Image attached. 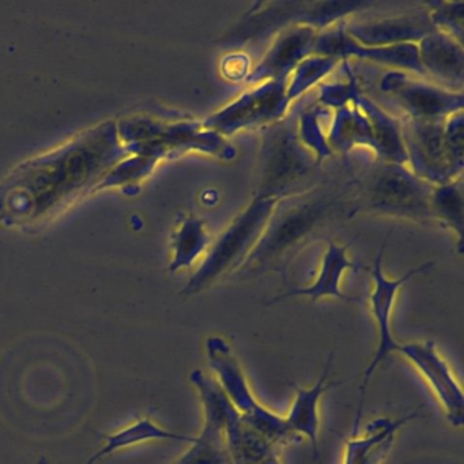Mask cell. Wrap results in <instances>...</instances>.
<instances>
[{
	"label": "cell",
	"mask_w": 464,
	"mask_h": 464,
	"mask_svg": "<svg viewBox=\"0 0 464 464\" xmlns=\"http://www.w3.org/2000/svg\"><path fill=\"white\" fill-rule=\"evenodd\" d=\"M115 124H102L15 168L0 186V221L37 227L107 180L127 157Z\"/></svg>",
	"instance_id": "cell-1"
},
{
	"label": "cell",
	"mask_w": 464,
	"mask_h": 464,
	"mask_svg": "<svg viewBox=\"0 0 464 464\" xmlns=\"http://www.w3.org/2000/svg\"><path fill=\"white\" fill-rule=\"evenodd\" d=\"M352 184L316 186L276 202L267 227L237 273L248 276L266 270L284 271L295 254L331 222L349 217ZM236 273V274H237Z\"/></svg>",
	"instance_id": "cell-2"
},
{
	"label": "cell",
	"mask_w": 464,
	"mask_h": 464,
	"mask_svg": "<svg viewBox=\"0 0 464 464\" xmlns=\"http://www.w3.org/2000/svg\"><path fill=\"white\" fill-rule=\"evenodd\" d=\"M433 187L407 169L406 165L379 160L352 183L349 218L357 214H376L431 224Z\"/></svg>",
	"instance_id": "cell-3"
},
{
	"label": "cell",
	"mask_w": 464,
	"mask_h": 464,
	"mask_svg": "<svg viewBox=\"0 0 464 464\" xmlns=\"http://www.w3.org/2000/svg\"><path fill=\"white\" fill-rule=\"evenodd\" d=\"M317 167L314 154L298 137L297 119L268 124L263 132L255 198L282 199L308 191L304 186H308Z\"/></svg>",
	"instance_id": "cell-4"
},
{
	"label": "cell",
	"mask_w": 464,
	"mask_h": 464,
	"mask_svg": "<svg viewBox=\"0 0 464 464\" xmlns=\"http://www.w3.org/2000/svg\"><path fill=\"white\" fill-rule=\"evenodd\" d=\"M279 199L254 198L208 251L199 270L191 276L183 295H197L219 279L236 274L262 237Z\"/></svg>",
	"instance_id": "cell-5"
},
{
	"label": "cell",
	"mask_w": 464,
	"mask_h": 464,
	"mask_svg": "<svg viewBox=\"0 0 464 464\" xmlns=\"http://www.w3.org/2000/svg\"><path fill=\"white\" fill-rule=\"evenodd\" d=\"M206 355L217 382L246 422L263 434L274 447L300 441L290 433L285 417L276 414L257 401L227 339L219 335L208 336L206 339Z\"/></svg>",
	"instance_id": "cell-6"
},
{
	"label": "cell",
	"mask_w": 464,
	"mask_h": 464,
	"mask_svg": "<svg viewBox=\"0 0 464 464\" xmlns=\"http://www.w3.org/2000/svg\"><path fill=\"white\" fill-rule=\"evenodd\" d=\"M385 244L377 252L374 257L373 267H372V278H373V290H372L371 311L376 322L377 333H379V346L372 358L366 371L363 372L362 384H361L360 401H358L357 412H355L354 422L360 423L363 412V401H365L366 388L373 376L376 369L390 357L393 353H398L399 342L396 341L391 328V314L395 305L396 295L404 284L414 278L415 276L426 273L429 268L433 267V262H426L412 270L407 271L401 278L390 279L385 276L382 270V256H384Z\"/></svg>",
	"instance_id": "cell-7"
},
{
	"label": "cell",
	"mask_w": 464,
	"mask_h": 464,
	"mask_svg": "<svg viewBox=\"0 0 464 464\" xmlns=\"http://www.w3.org/2000/svg\"><path fill=\"white\" fill-rule=\"evenodd\" d=\"M287 81H267L241 94L203 121V127L227 138L248 127L273 124L285 118L290 102Z\"/></svg>",
	"instance_id": "cell-8"
},
{
	"label": "cell",
	"mask_w": 464,
	"mask_h": 464,
	"mask_svg": "<svg viewBox=\"0 0 464 464\" xmlns=\"http://www.w3.org/2000/svg\"><path fill=\"white\" fill-rule=\"evenodd\" d=\"M444 121H414L410 118L401 121L407 164L411 165V172L415 176L431 186H442L460 178L453 170L445 149Z\"/></svg>",
	"instance_id": "cell-9"
},
{
	"label": "cell",
	"mask_w": 464,
	"mask_h": 464,
	"mask_svg": "<svg viewBox=\"0 0 464 464\" xmlns=\"http://www.w3.org/2000/svg\"><path fill=\"white\" fill-rule=\"evenodd\" d=\"M380 89L391 94L406 111L407 118L414 121H444L463 111V92L414 80L399 70L387 72L380 81Z\"/></svg>",
	"instance_id": "cell-10"
},
{
	"label": "cell",
	"mask_w": 464,
	"mask_h": 464,
	"mask_svg": "<svg viewBox=\"0 0 464 464\" xmlns=\"http://www.w3.org/2000/svg\"><path fill=\"white\" fill-rule=\"evenodd\" d=\"M314 53L330 56L339 61H349V58L363 59L385 66L396 67L399 72H417L426 77L418 56L417 44H399L391 47H365L358 44L346 32V20L339 21L320 32L314 43Z\"/></svg>",
	"instance_id": "cell-11"
},
{
	"label": "cell",
	"mask_w": 464,
	"mask_h": 464,
	"mask_svg": "<svg viewBox=\"0 0 464 464\" xmlns=\"http://www.w3.org/2000/svg\"><path fill=\"white\" fill-rule=\"evenodd\" d=\"M398 354L406 358L425 377L444 409L448 422L455 428H461L464 423V392L434 342L401 343Z\"/></svg>",
	"instance_id": "cell-12"
},
{
	"label": "cell",
	"mask_w": 464,
	"mask_h": 464,
	"mask_svg": "<svg viewBox=\"0 0 464 464\" xmlns=\"http://www.w3.org/2000/svg\"><path fill=\"white\" fill-rule=\"evenodd\" d=\"M320 31L304 24L281 29L260 63L249 72L246 82L287 81L295 67L314 53Z\"/></svg>",
	"instance_id": "cell-13"
},
{
	"label": "cell",
	"mask_w": 464,
	"mask_h": 464,
	"mask_svg": "<svg viewBox=\"0 0 464 464\" xmlns=\"http://www.w3.org/2000/svg\"><path fill=\"white\" fill-rule=\"evenodd\" d=\"M425 7V6H423ZM346 32L358 44L365 47H391L399 44H418L437 31L431 24L428 9L382 20L353 21Z\"/></svg>",
	"instance_id": "cell-14"
},
{
	"label": "cell",
	"mask_w": 464,
	"mask_h": 464,
	"mask_svg": "<svg viewBox=\"0 0 464 464\" xmlns=\"http://www.w3.org/2000/svg\"><path fill=\"white\" fill-rule=\"evenodd\" d=\"M418 56L426 77L440 82L448 91L463 92V44L452 37L434 32L418 43Z\"/></svg>",
	"instance_id": "cell-15"
},
{
	"label": "cell",
	"mask_w": 464,
	"mask_h": 464,
	"mask_svg": "<svg viewBox=\"0 0 464 464\" xmlns=\"http://www.w3.org/2000/svg\"><path fill=\"white\" fill-rule=\"evenodd\" d=\"M420 417V410L401 418H376L366 426L363 436L352 433L344 439L343 464H382L390 453L399 429Z\"/></svg>",
	"instance_id": "cell-16"
},
{
	"label": "cell",
	"mask_w": 464,
	"mask_h": 464,
	"mask_svg": "<svg viewBox=\"0 0 464 464\" xmlns=\"http://www.w3.org/2000/svg\"><path fill=\"white\" fill-rule=\"evenodd\" d=\"M333 357L328 358L322 376L311 388L295 387V398L289 414L285 417L287 429L297 439H306L314 450V458L319 459V403L322 396L334 385L338 387L342 382H328Z\"/></svg>",
	"instance_id": "cell-17"
},
{
	"label": "cell",
	"mask_w": 464,
	"mask_h": 464,
	"mask_svg": "<svg viewBox=\"0 0 464 464\" xmlns=\"http://www.w3.org/2000/svg\"><path fill=\"white\" fill-rule=\"evenodd\" d=\"M366 268L365 266L357 265L352 262L347 256V246H339L335 241H328V248L323 257L322 268L319 276L314 284L306 287H295L284 295H276L273 300L268 301V305L286 300L290 297H308L312 303L322 300V298L331 297L339 298V300L353 301L352 298L343 295L341 289L342 276L347 270H361Z\"/></svg>",
	"instance_id": "cell-18"
},
{
	"label": "cell",
	"mask_w": 464,
	"mask_h": 464,
	"mask_svg": "<svg viewBox=\"0 0 464 464\" xmlns=\"http://www.w3.org/2000/svg\"><path fill=\"white\" fill-rule=\"evenodd\" d=\"M358 107L365 112L373 127L374 142L379 160L393 162V164H407V154L401 140V121H396L379 107L373 100L358 93L355 97Z\"/></svg>",
	"instance_id": "cell-19"
},
{
	"label": "cell",
	"mask_w": 464,
	"mask_h": 464,
	"mask_svg": "<svg viewBox=\"0 0 464 464\" xmlns=\"http://www.w3.org/2000/svg\"><path fill=\"white\" fill-rule=\"evenodd\" d=\"M327 142L331 149L341 151L350 150L355 145L369 146L373 150L376 148L371 121L355 100L335 111Z\"/></svg>",
	"instance_id": "cell-20"
},
{
	"label": "cell",
	"mask_w": 464,
	"mask_h": 464,
	"mask_svg": "<svg viewBox=\"0 0 464 464\" xmlns=\"http://www.w3.org/2000/svg\"><path fill=\"white\" fill-rule=\"evenodd\" d=\"M104 440V447L97 450L89 459V464H94L105 456L112 455L113 452L121 450V448L132 447V445L140 444V442L173 441L192 444L195 441V436L175 433V431L168 430V429L157 425L150 418H143V420H137V422L116 431V433L105 436Z\"/></svg>",
	"instance_id": "cell-21"
},
{
	"label": "cell",
	"mask_w": 464,
	"mask_h": 464,
	"mask_svg": "<svg viewBox=\"0 0 464 464\" xmlns=\"http://www.w3.org/2000/svg\"><path fill=\"white\" fill-rule=\"evenodd\" d=\"M430 206L434 222H441L458 236L459 252L461 254L464 233L463 176L442 186H434Z\"/></svg>",
	"instance_id": "cell-22"
},
{
	"label": "cell",
	"mask_w": 464,
	"mask_h": 464,
	"mask_svg": "<svg viewBox=\"0 0 464 464\" xmlns=\"http://www.w3.org/2000/svg\"><path fill=\"white\" fill-rule=\"evenodd\" d=\"M208 243L210 240L202 219L197 217H188L184 219L180 229L176 232L173 238L175 257L170 265V271L189 267L208 249Z\"/></svg>",
	"instance_id": "cell-23"
},
{
	"label": "cell",
	"mask_w": 464,
	"mask_h": 464,
	"mask_svg": "<svg viewBox=\"0 0 464 464\" xmlns=\"http://www.w3.org/2000/svg\"><path fill=\"white\" fill-rule=\"evenodd\" d=\"M339 63H341L339 59L316 55V53H312L308 58L304 59L287 78L286 94L289 102L298 99L301 94L317 85L323 78L334 72Z\"/></svg>",
	"instance_id": "cell-24"
},
{
	"label": "cell",
	"mask_w": 464,
	"mask_h": 464,
	"mask_svg": "<svg viewBox=\"0 0 464 464\" xmlns=\"http://www.w3.org/2000/svg\"><path fill=\"white\" fill-rule=\"evenodd\" d=\"M325 112L327 108L324 107L308 108L301 112L300 121H297L298 137L309 151H314V159L319 165L333 154V149L328 145L320 124Z\"/></svg>",
	"instance_id": "cell-25"
},
{
	"label": "cell",
	"mask_w": 464,
	"mask_h": 464,
	"mask_svg": "<svg viewBox=\"0 0 464 464\" xmlns=\"http://www.w3.org/2000/svg\"><path fill=\"white\" fill-rule=\"evenodd\" d=\"M423 6L428 9L431 24L437 31L463 44V2H429Z\"/></svg>",
	"instance_id": "cell-26"
},
{
	"label": "cell",
	"mask_w": 464,
	"mask_h": 464,
	"mask_svg": "<svg viewBox=\"0 0 464 464\" xmlns=\"http://www.w3.org/2000/svg\"><path fill=\"white\" fill-rule=\"evenodd\" d=\"M463 111L453 113L444 121V142L450 165L459 176L463 175L464 142Z\"/></svg>",
	"instance_id": "cell-27"
},
{
	"label": "cell",
	"mask_w": 464,
	"mask_h": 464,
	"mask_svg": "<svg viewBox=\"0 0 464 464\" xmlns=\"http://www.w3.org/2000/svg\"><path fill=\"white\" fill-rule=\"evenodd\" d=\"M221 72L227 80H246L249 75L248 56L246 53H230L222 61Z\"/></svg>",
	"instance_id": "cell-28"
},
{
	"label": "cell",
	"mask_w": 464,
	"mask_h": 464,
	"mask_svg": "<svg viewBox=\"0 0 464 464\" xmlns=\"http://www.w3.org/2000/svg\"><path fill=\"white\" fill-rule=\"evenodd\" d=\"M260 464H281L279 463L278 456H276V453H271L270 456H268L267 459H265V460L262 461Z\"/></svg>",
	"instance_id": "cell-29"
},
{
	"label": "cell",
	"mask_w": 464,
	"mask_h": 464,
	"mask_svg": "<svg viewBox=\"0 0 464 464\" xmlns=\"http://www.w3.org/2000/svg\"><path fill=\"white\" fill-rule=\"evenodd\" d=\"M37 464H47V460H45V459H42V460H39V463Z\"/></svg>",
	"instance_id": "cell-30"
}]
</instances>
